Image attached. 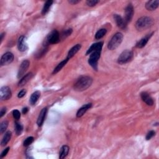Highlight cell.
Listing matches in <instances>:
<instances>
[{
	"label": "cell",
	"instance_id": "cell-1",
	"mask_svg": "<svg viewBox=\"0 0 159 159\" xmlns=\"http://www.w3.org/2000/svg\"><path fill=\"white\" fill-rule=\"evenodd\" d=\"M93 79L88 76H82L77 80L74 85V89L77 91H83L87 90L92 85Z\"/></svg>",
	"mask_w": 159,
	"mask_h": 159
},
{
	"label": "cell",
	"instance_id": "cell-2",
	"mask_svg": "<svg viewBox=\"0 0 159 159\" xmlns=\"http://www.w3.org/2000/svg\"><path fill=\"white\" fill-rule=\"evenodd\" d=\"M154 24V20L148 16H142L139 18L136 23V28L139 31L146 30L150 28Z\"/></svg>",
	"mask_w": 159,
	"mask_h": 159
},
{
	"label": "cell",
	"instance_id": "cell-3",
	"mask_svg": "<svg viewBox=\"0 0 159 159\" xmlns=\"http://www.w3.org/2000/svg\"><path fill=\"white\" fill-rule=\"evenodd\" d=\"M123 34L121 32H117L112 36L110 41L108 44V48L111 50H113L117 49L123 42Z\"/></svg>",
	"mask_w": 159,
	"mask_h": 159
},
{
	"label": "cell",
	"instance_id": "cell-4",
	"mask_svg": "<svg viewBox=\"0 0 159 159\" xmlns=\"http://www.w3.org/2000/svg\"><path fill=\"white\" fill-rule=\"evenodd\" d=\"M132 58H133V52L129 50H125L117 58V63L123 65L131 62Z\"/></svg>",
	"mask_w": 159,
	"mask_h": 159
},
{
	"label": "cell",
	"instance_id": "cell-5",
	"mask_svg": "<svg viewBox=\"0 0 159 159\" xmlns=\"http://www.w3.org/2000/svg\"><path fill=\"white\" fill-rule=\"evenodd\" d=\"M101 51L98 50L92 52L88 59V63L91 67L95 70H98V60L100 58Z\"/></svg>",
	"mask_w": 159,
	"mask_h": 159
},
{
	"label": "cell",
	"instance_id": "cell-6",
	"mask_svg": "<svg viewBox=\"0 0 159 159\" xmlns=\"http://www.w3.org/2000/svg\"><path fill=\"white\" fill-rule=\"evenodd\" d=\"M46 42L49 44H55L60 42V34L57 30L51 31L46 38Z\"/></svg>",
	"mask_w": 159,
	"mask_h": 159
},
{
	"label": "cell",
	"instance_id": "cell-7",
	"mask_svg": "<svg viewBox=\"0 0 159 159\" xmlns=\"http://www.w3.org/2000/svg\"><path fill=\"white\" fill-rule=\"evenodd\" d=\"M14 55H13L12 53L10 52H8L5 53L4 54H3L1 58V61H0V64L1 66H4V65H8L10 64L12 62V61H14Z\"/></svg>",
	"mask_w": 159,
	"mask_h": 159
},
{
	"label": "cell",
	"instance_id": "cell-8",
	"mask_svg": "<svg viewBox=\"0 0 159 159\" xmlns=\"http://www.w3.org/2000/svg\"><path fill=\"white\" fill-rule=\"evenodd\" d=\"M134 15V7L132 4H129L125 9V18L124 20L126 23H129L131 21Z\"/></svg>",
	"mask_w": 159,
	"mask_h": 159
},
{
	"label": "cell",
	"instance_id": "cell-9",
	"mask_svg": "<svg viewBox=\"0 0 159 159\" xmlns=\"http://www.w3.org/2000/svg\"><path fill=\"white\" fill-rule=\"evenodd\" d=\"M11 96L12 93L8 87H3L0 90V98L1 100H8Z\"/></svg>",
	"mask_w": 159,
	"mask_h": 159
},
{
	"label": "cell",
	"instance_id": "cell-10",
	"mask_svg": "<svg viewBox=\"0 0 159 159\" xmlns=\"http://www.w3.org/2000/svg\"><path fill=\"white\" fill-rule=\"evenodd\" d=\"M30 65V62L28 60H25L24 61L21 65H20L19 70H18V78H21L22 77L24 76V75L25 74V73L26 72V71L28 70L29 67Z\"/></svg>",
	"mask_w": 159,
	"mask_h": 159
},
{
	"label": "cell",
	"instance_id": "cell-11",
	"mask_svg": "<svg viewBox=\"0 0 159 159\" xmlns=\"http://www.w3.org/2000/svg\"><path fill=\"white\" fill-rule=\"evenodd\" d=\"M114 19L117 26L119 28L122 29H125L127 28V23L125 21L124 19H123L120 15H114Z\"/></svg>",
	"mask_w": 159,
	"mask_h": 159
},
{
	"label": "cell",
	"instance_id": "cell-12",
	"mask_svg": "<svg viewBox=\"0 0 159 159\" xmlns=\"http://www.w3.org/2000/svg\"><path fill=\"white\" fill-rule=\"evenodd\" d=\"M26 37L24 36H21L18 39V47L19 51L25 52L28 49V45L26 42Z\"/></svg>",
	"mask_w": 159,
	"mask_h": 159
},
{
	"label": "cell",
	"instance_id": "cell-13",
	"mask_svg": "<svg viewBox=\"0 0 159 159\" xmlns=\"http://www.w3.org/2000/svg\"><path fill=\"white\" fill-rule=\"evenodd\" d=\"M47 108H44L41 110V111L40 112L39 117L37 118V124L39 127H41L43 125L44 121H45L46 115H47Z\"/></svg>",
	"mask_w": 159,
	"mask_h": 159
},
{
	"label": "cell",
	"instance_id": "cell-14",
	"mask_svg": "<svg viewBox=\"0 0 159 159\" xmlns=\"http://www.w3.org/2000/svg\"><path fill=\"white\" fill-rule=\"evenodd\" d=\"M103 45V42H96V43L92 44L91 47L89 48V49L87 50V53H86V55H88L89 54H91L92 52H93L95 51H98V50L101 51Z\"/></svg>",
	"mask_w": 159,
	"mask_h": 159
},
{
	"label": "cell",
	"instance_id": "cell-15",
	"mask_svg": "<svg viewBox=\"0 0 159 159\" xmlns=\"http://www.w3.org/2000/svg\"><path fill=\"white\" fill-rule=\"evenodd\" d=\"M141 97L142 99V101L145 102L149 106H152L154 103V99L152 98L150 95L147 93V92H142L141 93Z\"/></svg>",
	"mask_w": 159,
	"mask_h": 159
},
{
	"label": "cell",
	"instance_id": "cell-16",
	"mask_svg": "<svg viewBox=\"0 0 159 159\" xmlns=\"http://www.w3.org/2000/svg\"><path fill=\"white\" fill-rule=\"evenodd\" d=\"M92 107V103H88L84 104L83 106H82L80 108L77 112V117H82L86 112H87L89 109H90Z\"/></svg>",
	"mask_w": 159,
	"mask_h": 159
},
{
	"label": "cell",
	"instance_id": "cell-17",
	"mask_svg": "<svg viewBox=\"0 0 159 159\" xmlns=\"http://www.w3.org/2000/svg\"><path fill=\"white\" fill-rule=\"evenodd\" d=\"M159 5L158 0H152V1H149L145 4V8L149 11H154L155 10Z\"/></svg>",
	"mask_w": 159,
	"mask_h": 159
},
{
	"label": "cell",
	"instance_id": "cell-18",
	"mask_svg": "<svg viewBox=\"0 0 159 159\" xmlns=\"http://www.w3.org/2000/svg\"><path fill=\"white\" fill-rule=\"evenodd\" d=\"M33 76H34V75H33L32 73H29V74L24 75L19 82L18 87H23V86H24L26 83L31 80V78L33 77Z\"/></svg>",
	"mask_w": 159,
	"mask_h": 159
},
{
	"label": "cell",
	"instance_id": "cell-19",
	"mask_svg": "<svg viewBox=\"0 0 159 159\" xmlns=\"http://www.w3.org/2000/svg\"><path fill=\"white\" fill-rule=\"evenodd\" d=\"M82 47V45L81 44H77L75 45V46H74L69 51V53H68V55H67V58L70 60V58H71L73 57H74L77 53L80 50Z\"/></svg>",
	"mask_w": 159,
	"mask_h": 159
},
{
	"label": "cell",
	"instance_id": "cell-20",
	"mask_svg": "<svg viewBox=\"0 0 159 159\" xmlns=\"http://www.w3.org/2000/svg\"><path fill=\"white\" fill-rule=\"evenodd\" d=\"M152 34H153V33H152V34H150L147 36H145V37H143L142 39H141L140 41H139L136 44V47L139 48V49H141V48L144 47L146 45V44H147L149 40L150 39V38L152 36Z\"/></svg>",
	"mask_w": 159,
	"mask_h": 159
},
{
	"label": "cell",
	"instance_id": "cell-21",
	"mask_svg": "<svg viewBox=\"0 0 159 159\" xmlns=\"http://www.w3.org/2000/svg\"><path fill=\"white\" fill-rule=\"evenodd\" d=\"M41 96V92L39 91H36L35 92L33 93L31 95L29 99V102L31 105L34 106L36 104L39 98Z\"/></svg>",
	"mask_w": 159,
	"mask_h": 159
},
{
	"label": "cell",
	"instance_id": "cell-22",
	"mask_svg": "<svg viewBox=\"0 0 159 159\" xmlns=\"http://www.w3.org/2000/svg\"><path fill=\"white\" fill-rule=\"evenodd\" d=\"M69 150H70V148L68 145H63L59 152V158L62 159L67 157L69 152Z\"/></svg>",
	"mask_w": 159,
	"mask_h": 159
},
{
	"label": "cell",
	"instance_id": "cell-23",
	"mask_svg": "<svg viewBox=\"0 0 159 159\" xmlns=\"http://www.w3.org/2000/svg\"><path fill=\"white\" fill-rule=\"evenodd\" d=\"M11 136H12V132L11 131H9L6 132L1 142L2 146H5V145H6V144L9 142V141L11 140Z\"/></svg>",
	"mask_w": 159,
	"mask_h": 159
},
{
	"label": "cell",
	"instance_id": "cell-24",
	"mask_svg": "<svg viewBox=\"0 0 159 159\" xmlns=\"http://www.w3.org/2000/svg\"><path fill=\"white\" fill-rule=\"evenodd\" d=\"M68 61H69V59L66 58V59L63 60V61H62L61 63H58V64L57 65V67L54 69V71H53L52 74H54H54H57V73H58V71H61V70L62 69V68H63V67H64V66L66 65V63H67L68 62Z\"/></svg>",
	"mask_w": 159,
	"mask_h": 159
},
{
	"label": "cell",
	"instance_id": "cell-25",
	"mask_svg": "<svg viewBox=\"0 0 159 159\" xmlns=\"http://www.w3.org/2000/svg\"><path fill=\"white\" fill-rule=\"evenodd\" d=\"M54 1H52V0H49L45 2V3L44 5V7L42 11V15H45L49 11L50 8L51 7V6L52 5Z\"/></svg>",
	"mask_w": 159,
	"mask_h": 159
},
{
	"label": "cell",
	"instance_id": "cell-26",
	"mask_svg": "<svg viewBox=\"0 0 159 159\" xmlns=\"http://www.w3.org/2000/svg\"><path fill=\"white\" fill-rule=\"evenodd\" d=\"M15 131L16 133L18 136L21 135V134L22 133V132L23 131V125L19 123V122H15Z\"/></svg>",
	"mask_w": 159,
	"mask_h": 159
},
{
	"label": "cell",
	"instance_id": "cell-27",
	"mask_svg": "<svg viewBox=\"0 0 159 159\" xmlns=\"http://www.w3.org/2000/svg\"><path fill=\"white\" fill-rule=\"evenodd\" d=\"M106 32L107 31L106 29H101L98 30L95 34V39L98 40L103 38L106 35Z\"/></svg>",
	"mask_w": 159,
	"mask_h": 159
},
{
	"label": "cell",
	"instance_id": "cell-28",
	"mask_svg": "<svg viewBox=\"0 0 159 159\" xmlns=\"http://www.w3.org/2000/svg\"><path fill=\"white\" fill-rule=\"evenodd\" d=\"M8 126V122L7 121H3L0 124V133L3 134Z\"/></svg>",
	"mask_w": 159,
	"mask_h": 159
},
{
	"label": "cell",
	"instance_id": "cell-29",
	"mask_svg": "<svg viewBox=\"0 0 159 159\" xmlns=\"http://www.w3.org/2000/svg\"><path fill=\"white\" fill-rule=\"evenodd\" d=\"M34 138L33 137H29L27 139H26V140L24 141L23 145L24 147H28L29 145L34 142Z\"/></svg>",
	"mask_w": 159,
	"mask_h": 159
},
{
	"label": "cell",
	"instance_id": "cell-30",
	"mask_svg": "<svg viewBox=\"0 0 159 159\" xmlns=\"http://www.w3.org/2000/svg\"><path fill=\"white\" fill-rule=\"evenodd\" d=\"M72 29H67L65 30L64 32H63L62 33V39H65L66 37H67L68 36H70L71 34L72 33Z\"/></svg>",
	"mask_w": 159,
	"mask_h": 159
},
{
	"label": "cell",
	"instance_id": "cell-31",
	"mask_svg": "<svg viewBox=\"0 0 159 159\" xmlns=\"http://www.w3.org/2000/svg\"><path fill=\"white\" fill-rule=\"evenodd\" d=\"M98 3H99V1H97V0H88V1H87V4L88 6H90V7H93V6H95Z\"/></svg>",
	"mask_w": 159,
	"mask_h": 159
},
{
	"label": "cell",
	"instance_id": "cell-32",
	"mask_svg": "<svg viewBox=\"0 0 159 159\" xmlns=\"http://www.w3.org/2000/svg\"><path fill=\"white\" fill-rule=\"evenodd\" d=\"M12 115L16 120H19V118L21 117V113H20V112L17 109H15L12 111Z\"/></svg>",
	"mask_w": 159,
	"mask_h": 159
},
{
	"label": "cell",
	"instance_id": "cell-33",
	"mask_svg": "<svg viewBox=\"0 0 159 159\" xmlns=\"http://www.w3.org/2000/svg\"><path fill=\"white\" fill-rule=\"evenodd\" d=\"M155 135V132L154 131H150L148 132L147 134L146 135V137H145V139H146V140L149 141V140H150V139H151L152 137H153Z\"/></svg>",
	"mask_w": 159,
	"mask_h": 159
},
{
	"label": "cell",
	"instance_id": "cell-34",
	"mask_svg": "<svg viewBox=\"0 0 159 159\" xmlns=\"http://www.w3.org/2000/svg\"><path fill=\"white\" fill-rule=\"evenodd\" d=\"M9 147H7V148H6L3 152H2V153L1 154V156H0V158H4L6 155H7V154L8 153V152L9 150Z\"/></svg>",
	"mask_w": 159,
	"mask_h": 159
},
{
	"label": "cell",
	"instance_id": "cell-35",
	"mask_svg": "<svg viewBox=\"0 0 159 159\" xmlns=\"http://www.w3.org/2000/svg\"><path fill=\"white\" fill-rule=\"evenodd\" d=\"M26 94V90H22L21 91H20L19 92V93L18 95V97L19 98H21L23 97H24Z\"/></svg>",
	"mask_w": 159,
	"mask_h": 159
},
{
	"label": "cell",
	"instance_id": "cell-36",
	"mask_svg": "<svg viewBox=\"0 0 159 159\" xmlns=\"http://www.w3.org/2000/svg\"><path fill=\"white\" fill-rule=\"evenodd\" d=\"M26 157H27V158H32L33 157L31 156V149H30V147L28 148V149L26 150Z\"/></svg>",
	"mask_w": 159,
	"mask_h": 159
},
{
	"label": "cell",
	"instance_id": "cell-37",
	"mask_svg": "<svg viewBox=\"0 0 159 159\" xmlns=\"http://www.w3.org/2000/svg\"><path fill=\"white\" fill-rule=\"evenodd\" d=\"M6 111H7V109H6V108L3 107V108H1V111H0V117H2L6 114Z\"/></svg>",
	"mask_w": 159,
	"mask_h": 159
},
{
	"label": "cell",
	"instance_id": "cell-38",
	"mask_svg": "<svg viewBox=\"0 0 159 159\" xmlns=\"http://www.w3.org/2000/svg\"><path fill=\"white\" fill-rule=\"evenodd\" d=\"M80 2V0H69V3L71 4H77Z\"/></svg>",
	"mask_w": 159,
	"mask_h": 159
},
{
	"label": "cell",
	"instance_id": "cell-39",
	"mask_svg": "<svg viewBox=\"0 0 159 159\" xmlns=\"http://www.w3.org/2000/svg\"><path fill=\"white\" fill-rule=\"evenodd\" d=\"M28 111H29V109H28V108H27V107H26V108H24L23 109V111H22V112H23V113L24 114V115H26V113H27V112H28Z\"/></svg>",
	"mask_w": 159,
	"mask_h": 159
},
{
	"label": "cell",
	"instance_id": "cell-40",
	"mask_svg": "<svg viewBox=\"0 0 159 159\" xmlns=\"http://www.w3.org/2000/svg\"><path fill=\"white\" fill-rule=\"evenodd\" d=\"M4 36H5V33L4 32L1 33V38H0V40H1V43L2 42L3 40V38H4Z\"/></svg>",
	"mask_w": 159,
	"mask_h": 159
}]
</instances>
